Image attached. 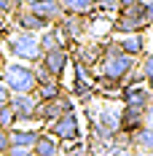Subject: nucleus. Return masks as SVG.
Segmentation results:
<instances>
[{
  "label": "nucleus",
  "instance_id": "1",
  "mask_svg": "<svg viewBox=\"0 0 153 156\" xmlns=\"http://www.w3.org/2000/svg\"><path fill=\"white\" fill-rule=\"evenodd\" d=\"M97 67H99V78L102 81H110V83L121 86L126 81V76L137 67V59L123 54L116 41H107V43H102V57H99Z\"/></svg>",
  "mask_w": 153,
  "mask_h": 156
},
{
  "label": "nucleus",
  "instance_id": "2",
  "mask_svg": "<svg viewBox=\"0 0 153 156\" xmlns=\"http://www.w3.org/2000/svg\"><path fill=\"white\" fill-rule=\"evenodd\" d=\"M5 48H8V54L14 57L16 62H24V65H35V62H40V57H43L40 43H38V32L16 30L5 41Z\"/></svg>",
  "mask_w": 153,
  "mask_h": 156
},
{
  "label": "nucleus",
  "instance_id": "3",
  "mask_svg": "<svg viewBox=\"0 0 153 156\" xmlns=\"http://www.w3.org/2000/svg\"><path fill=\"white\" fill-rule=\"evenodd\" d=\"M11 94H30L35 92V70H32V65H24V62H11L3 67V78H0Z\"/></svg>",
  "mask_w": 153,
  "mask_h": 156
},
{
  "label": "nucleus",
  "instance_id": "4",
  "mask_svg": "<svg viewBox=\"0 0 153 156\" xmlns=\"http://www.w3.org/2000/svg\"><path fill=\"white\" fill-rule=\"evenodd\" d=\"M46 132H48V135H54L59 143H75V140H81V121H78V113H75V110L62 113L57 121L48 124Z\"/></svg>",
  "mask_w": 153,
  "mask_h": 156
},
{
  "label": "nucleus",
  "instance_id": "5",
  "mask_svg": "<svg viewBox=\"0 0 153 156\" xmlns=\"http://www.w3.org/2000/svg\"><path fill=\"white\" fill-rule=\"evenodd\" d=\"M67 110H75L73 108V97L64 92L59 94L57 100H48V102H38V108H35V124H51V121H57L62 113H67Z\"/></svg>",
  "mask_w": 153,
  "mask_h": 156
},
{
  "label": "nucleus",
  "instance_id": "6",
  "mask_svg": "<svg viewBox=\"0 0 153 156\" xmlns=\"http://www.w3.org/2000/svg\"><path fill=\"white\" fill-rule=\"evenodd\" d=\"M11 110L16 113V124H35V108H38V97L35 94H11L8 100Z\"/></svg>",
  "mask_w": 153,
  "mask_h": 156
},
{
  "label": "nucleus",
  "instance_id": "7",
  "mask_svg": "<svg viewBox=\"0 0 153 156\" xmlns=\"http://www.w3.org/2000/svg\"><path fill=\"white\" fill-rule=\"evenodd\" d=\"M145 110L142 105H121L118 108V132L121 135H132L140 126H145Z\"/></svg>",
  "mask_w": 153,
  "mask_h": 156
},
{
  "label": "nucleus",
  "instance_id": "8",
  "mask_svg": "<svg viewBox=\"0 0 153 156\" xmlns=\"http://www.w3.org/2000/svg\"><path fill=\"white\" fill-rule=\"evenodd\" d=\"M30 14L40 16L46 24H57L64 19V11H62V3L59 0H30L27 5H24Z\"/></svg>",
  "mask_w": 153,
  "mask_h": 156
},
{
  "label": "nucleus",
  "instance_id": "9",
  "mask_svg": "<svg viewBox=\"0 0 153 156\" xmlns=\"http://www.w3.org/2000/svg\"><path fill=\"white\" fill-rule=\"evenodd\" d=\"M40 65L46 67L51 76L62 81V76L67 73V65H70V51L67 48H54V51H43L40 57Z\"/></svg>",
  "mask_w": 153,
  "mask_h": 156
},
{
  "label": "nucleus",
  "instance_id": "10",
  "mask_svg": "<svg viewBox=\"0 0 153 156\" xmlns=\"http://www.w3.org/2000/svg\"><path fill=\"white\" fill-rule=\"evenodd\" d=\"M118 94H121L123 105H142V108H148L153 102V94L145 83H123L118 89Z\"/></svg>",
  "mask_w": 153,
  "mask_h": 156
},
{
  "label": "nucleus",
  "instance_id": "11",
  "mask_svg": "<svg viewBox=\"0 0 153 156\" xmlns=\"http://www.w3.org/2000/svg\"><path fill=\"white\" fill-rule=\"evenodd\" d=\"M57 24L62 27L64 38H67V43H81V41L89 35V24H86L83 16H67V14H64V19L57 22Z\"/></svg>",
  "mask_w": 153,
  "mask_h": 156
},
{
  "label": "nucleus",
  "instance_id": "12",
  "mask_svg": "<svg viewBox=\"0 0 153 156\" xmlns=\"http://www.w3.org/2000/svg\"><path fill=\"white\" fill-rule=\"evenodd\" d=\"M14 24L19 27V30H24V32H43L46 27H51V24H46L40 16L30 14L24 5H19V8L14 11Z\"/></svg>",
  "mask_w": 153,
  "mask_h": 156
},
{
  "label": "nucleus",
  "instance_id": "13",
  "mask_svg": "<svg viewBox=\"0 0 153 156\" xmlns=\"http://www.w3.org/2000/svg\"><path fill=\"white\" fill-rule=\"evenodd\" d=\"M38 43H40V51H54V48H67L70 46L59 24L46 27L43 32H38Z\"/></svg>",
  "mask_w": 153,
  "mask_h": 156
},
{
  "label": "nucleus",
  "instance_id": "14",
  "mask_svg": "<svg viewBox=\"0 0 153 156\" xmlns=\"http://www.w3.org/2000/svg\"><path fill=\"white\" fill-rule=\"evenodd\" d=\"M118 48H121L123 54H129V57H134V59H140V57H145V48H148V43H145V32H132V35H121L118 41Z\"/></svg>",
  "mask_w": 153,
  "mask_h": 156
},
{
  "label": "nucleus",
  "instance_id": "15",
  "mask_svg": "<svg viewBox=\"0 0 153 156\" xmlns=\"http://www.w3.org/2000/svg\"><path fill=\"white\" fill-rule=\"evenodd\" d=\"M32 156H62V143L54 135H48L46 129H40L38 140L32 145Z\"/></svg>",
  "mask_w": 153,
  "mask_h": 156
},
{
  "label": "nucleus",
  "instance_id": "16",
  "mask_svg": "<svg viewBox=\"0 0 153 156\" xmlns=\"http://www.w3.org/2000/svg\"><path fill=\"white\" fill-rule=\"evenodd\" d=\"M94 121H97V126L99 129H105L107 135H118V110L110 108V105H102V108L97 110V113H92Z\"/></svg>",
  "mask_w": 153,
  "mask_h": 156
},
{
  "label": "nucleus",
  "instance_id": "17",
  "mask_svg": "<svg viewBox=\"0 0 153 156\" xmlns=\"http://www.w3.org/2000/svg\"><path fill=\"white\" fill-rule=\"evenodd\" d=\"M129 145L137 154H153V129L151 126H140L137 132L129 135Z\"/></svg>",
  "mask_w": 153,
  "mask_h": 156
},
{
  "label": "nucleus",
  "instance_id": "18",
  "mask_svg": "<svg viewBox=\"0 0 153 156\" xmlns=\"http://www.w3.org/2000/svg\"><path fill=\"white\" fill-rule=\"evenodd\" d=\"M62 3V11L67 16H92L97 11V3L94 0H59Z\"/></svg>",
  "mask_w": 153,
  "mask_h": 156
},
{
  "label": "nucleus",
  "instance_id": "19",
  "mask_svg": "<svg viewBox=\"0 0 153 156\" xmlns=\"http://www.w3.org/2000/svg\"><path fill=\"white\" fill-rule=\"evenodd\" d=\"M8 135H11V145L32 148L38 135H40V129H35V126H14V129H8Z\"/></svg>",
  "mask_w": 153,
  "mask_h": 156
},
{
  "label": "nucleus",
  "instance_id": "20",
  "mask_svg": "<svg viewBox=\"0 0 153 156\" xmlns=\"http://www.w3.org/2000/svg\"><path fill=\"white\" fill-rule=\"evenodd\" d=\"M148 30V24H142V22H134V19H113L110 22V32H116V35H132V32H145Z\"/></svg>",
  "mask_w": 153,
  "mask_h": 156
},
{
  "label": "nucleus",
  "instance_id": "21",
  "mask_svg": "<svg viewBox=\"0 0 153 156\" xmlns=\"http://www.w3.org/2000/svg\"><path fill=\"white\" fill-rule=\"evenodd\" d=\"M35 97H38V102H48V100H57L59 94H64V86H62V81H48L43 86H35Z\"/></svg>",
  "mask_w": 153,
  "mask_h": 156
},
{
  "label": "nucleus",
  "instance_id": "22",
  "mask_svg": "<svg viewBox=\"0 0 153 156\" xmlns=\"http://www.w3.org/2000/svg\"><path fill=\"white\" fill-rule=\"evenodd\" d=\"M99 57H102V46H81L75 54V62L83 67H92V65H99Z\"/></svg>",
  "mask_w": 153,
  "mask_h": 156
},
{
  "label": "nucleus",
  "instance_id": "23",
  "mask_svg": "<svg viewBox=\"0 0 153 156\" xmlns=\"http://www.w3.org/2000/svg\"><path fill=\"white\" fill-rule=\"evenodd\" d=\"M62 156H89V145H83L81 140L75 143H62Z\"/></svg>",
  "mask_w": 153,
  "mask_h": 156
},
{
  "label": "nucleus",
  "instance_id": "24",
  "mask_svg": "<svg viewBox=\"0 0 153 156\" xmlns=\"http://www.w3.org/2000/svg\"><path fill=\"white\" fill-rule=\"evenodd\" d=\"M16 126V113L11 105H0V129H14Z\"/></svg>",
  "mask_w": 153,
  "mask_h": 156
},
{
  "label": "nucleus",
  "instance_id": "25",
  "mask_svg": "<svg viewBox=\"0 0 153 156\" xmlns=\"http://www.w3.org/2000/svg\"><path fill=\"white\" fill-rule=\"evenodd\" d=\"M32 70H35V83H38V86H43V83H48V81H57V78L51 76V73H48V70H46L40 62L32 65Z\"/></svg>",
  "mask_w": 153,
  "mask_h": 156
},
{
  "label": "nucleus",
  "instance_id": "26",
  "mask_svg": "<svg viewBox=\"0 0 153 156\" xmlns=\"http://www.w3.org/2000/svg\"><path fill=\"white\" fill-rule=\"evenodd\" d=\"M137 67L142 70L145 81H151V78H153V54H145V57H142V62H140Z\"/></svg>",
  "mask_w": 153,
  "mask_h": 156
},
{
  "label": "nucleus",
  "instance_id": "27",
  "mask_svg": "<svg viewBox=\"0 0 153 156\" xmlns=\"http://www.w3.org/2000/svg\"><path fill=\"white\" fill-rule=\"evenodd\" d=\"M94 3L102 14H116L118 11V0H94Z\"/></svg>",
  "mask_w": 153,
  "mask_h": 156
},
{
  "label": "nucleus",
  "instance_id": "28",
  "mask_svg": "<svg viewBox=\"0 0 153 156\" xmlns=\"http://www.w3.org/2000/svg\"><path fill=\"white\" fill-rule=\"evenodd\" d=\"M19 8L14 0H0V19H5V16H14V11Z\"/></svg>",
  "mask_w": 153,
  "mask_h": 156
},
{
  "label": "nucleus",
  "instance_id": "29",
  "mask_svg": "<svg viewBox=\"0 0 153 156\" xmlns=\"http://www.w3.org/2000/svg\"><path fill=\"white\" fill-rule=\"evenodd\" d=\"M8 148H11V135H8V129H0V156H5Z\"/></svg>",
  "mask_w": 153,
  "mask_h": 156
},
{
  "label": "nucleus",
  "instance_id": "30",
  "mask_svg": "<svg viewBox=\"0 0 153 156\" xmlns=\"http://www.w3.org/2000/svg\"><path fill=\"white\" fill-rule=\"evenodd\" d=\"M5 156H32V148H24V145H11Z\"/></svg>",
  "mask_w": 153,
  "mask_h": 156
},
{
  "label": "nucleus",
  "instance_id": "31",
  "mask_svg": "<svg viewBox=\"0 0 153 156\" xmlns=\"http://www.w3.org/2000/svg\"><path fill=\"white\" fill-rule=\"evenodd\" d=\"M142 16H145V22H148V27H151L153 24V0L142 3Z\"/></svg>",
  "mask_w": 153,
  "mask_h": 156
},
{
  "label": "nucleus",
  "instance_id": "32",
  "mask_svg": "<svg viewBox=\"0 0 153 156\" xmlns=\"http://www.w3.org/2000/svg\"><path fill=\"white\" fill-rule=\"evenodd\" d=\"M8 100H11V89L0 81V105H8Z\"/></svg>",
  "mask_w": 153,
  "mask_h": 156
},
{
  "label": "nucleus",
  "instance_id": "33",
  "mask_svg": "<svg viewBox=\"0 0 153 156\" xmlns=\"http://www.w3.org/2000/svg\"><path fill=\"white\" fill-rule=\"evenodd\" d=\"M145 126L153 129V105H148V110H145Z\"/></svg>",
  "mask_w": 153,
  "mask_h": 156
},
{
  "label": "nucleus",
  "instance_id": "34",
  "mask_svg": "<svg viewBox=\"0 0 153 156\" xmlns=\"http://www.w3.org/2000/svg\"><path fill=\"white\" fill-rule=\"evenodd\" d=\"M134 3H140V0H118V11H121V8H129V5H134Z\"/></svg>",
  "mask_w": 153,
  "mask_h": 156
},
{
  "label": "nucleus",
  "instance_id": "35",
  "mask_svg": "<svg viewBox=\"0 0 153 156\" xmlns=\"http://www.w3.org/2000/svg\"><path fill=\"white\" fill-rule=\"evenodd\" d=\"M145 86H148V89H151V94H153V78H151V81H145Z\"/></svg>",
  "mask_w": 153,
  "mask_h": 156
},
{
  "label": "nucleus",
  "instance_id": "36",
  "mask_svg": "<svg viewBox=\"0 0 153 156\" xmlns=\"http://www.w3.org/2000/svg\"><path fill=\"white\" fill-rule=\"evenodd\" d=\"M14 3H16V5H22V3H24V0H14Z\"/></svg>",
  "mask_w": 153,
  "mask_h": 156
},
{
  "label": "nucleus",
  "instance_id": "37",
  "mask_svg": "<svg viewBox=\"0 0 153 156\" xmlns=\"http://www.w3.org/2000/svg\"><path fill=\"white\" fill-rule=\"evenodd\" d=\"M148 30H151V32H153V24H151V27H148ZM151 54H153V51H151Z\"/></svg>",
  "mask_w": 153,
  "mask_h": 156
}]
</instances>
